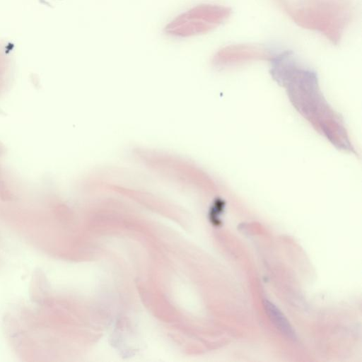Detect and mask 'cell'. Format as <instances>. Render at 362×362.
I'll use <instances>...</instances> for the list:
<instances>
[{"mask_svg":"<svg viewBox=\"0 0 362 362\" xmlns=\"http://www.w3.org/2000/svg\"><path fill=\"white\" fill-rule=\"evenodd\" d=\"M274 53L267 47L252 44L231 45L216 52L213 63L216 66H226L256 59H269Z\"/></svg>","mask_w":362,"mask_h":362,"instance_id":"3","label":"cell"},{"mask_svg":"<svg viewBox=\"0 0 362 362\" xmlns=\"http://www.w3.org/2000/svg\"><path fill=\"white\" fill-rule=\"evenodd\" d=\"M231 14L228 7L203 4L189 8L170 21L164 28L166 35L177 38L206 33L216 28Z\"/></svg>","mask_w":362,"mask_h":362,"instance_id":"2","label":"cell"},{"mask_svg":"<svg viewBox=\"0 0 362 362\" xmlns=\"http://www.w3.org/2000/svg\"><path fill=\"white\" fill-rule=\"evenodd\" d=\"M263 306L274 326L288 338L292 340L296 339L295 331L278 307L267 299L263 300Z\"/></svg>","mask_w":362,"mask_h":362,"instance_id":"4","label":"cell"},{"mask_svg":"<svg viewBox=\"0 0 362 362\" xmlns=\"http://www.w3.org/2000/svg\"><path fill=\"white\" fill-rule=\"evenodd\" d=\"M298 25L317 31L337 44L351 22V0H291L284 4Z\"/></svg>","mask_w":362,"mask_h":362,"instance_id":"1","label":"cell"}]
</instances>
